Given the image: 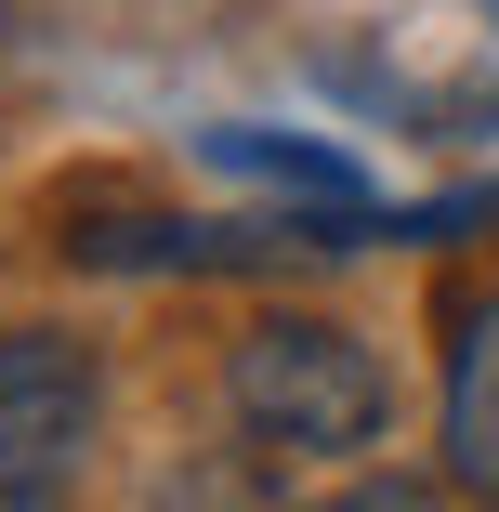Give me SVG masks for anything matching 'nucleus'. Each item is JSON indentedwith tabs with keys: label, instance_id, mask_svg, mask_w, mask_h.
Returning a JSON list of instances; mask_svg holds the SVG:
<instances>
[{
	"label": "nucleus",
	"instance_id": "1",
	"mask_svg": "<svg viewBox=\"0 0 499 512\" xmlns=\"http://www.w3.org/2000/svg\"><path fill=\"white\" fill-rule=\"evenodd\" d=\"M224 421L263 460H303V473H355L394 434V368L368 329L342 316H250L224 355Z\"/></svg>",
	"mask_w": 499,
	"mask_h": 512
},
{
	"label": "nucleus",
	"instance_id": "2",
	"mask_svg": "<svg viewBox=\"0 0 499 512\" xmlns=\"http://www.w3.org/2000/svg\"><path fill=\"white\" fill-rule=\"evenodd\" d=\"M106 447V355L79 329H0V512H66Z\"/></svg>",
	"mask_w": 499,
	"mask_h": 512
},
{
	"label": "nucleus",
	"instance_id": "5",
	"mask_svg": "<svg viewBox=\"0 0 499 512\" xmlns=\"http://www.w3.org/2000/svg\"><path fill=\"white\" fill-rule=\"evenodd\" d=\"M289 512H434V486H421V473H342V486L289 499Z\"/></svg>",
	"mask_w": 499,
	"mask_h": 512
},
{
	"label": "nucleus",
	"instance_id": "4",
	"mask_svg": "<svg viewBox=\"0 0 499 512\" xmlns=\"http://www.w3.org/2000/svg\"><path fill=\"white\" fill-rule=\"evenodd\" d=\"M197 171L276 197V211H355V197H368V171L329 132H263V119H211V132H197Z\"/></svg>",
	"mask_w": 499,
	"mask_h": 512
},
{
	"label": "nucleus",
	"instance_id": "3",
	"mask_svg": "<svg viewBox=\"0 0 499 512\" xmlns=\"http://www.w3.org/2000/svg\"><path fill=\"white\" fill-rule=\"evenodd\" d=\"M434 460L460 499L499 512V289H473L447 316V381H434Z\"/></svg>",
	"mask_w": 499,
	"mask_h": 512
}]
</instances>
